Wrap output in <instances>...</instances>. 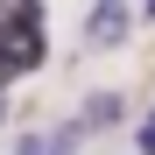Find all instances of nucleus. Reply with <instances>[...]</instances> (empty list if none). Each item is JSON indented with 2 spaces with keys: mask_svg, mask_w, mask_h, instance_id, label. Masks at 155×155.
Instances as JSON below:
<instances>
[{
  "mask_svg": "<svg viewBox=\"0 0 155 155\" xmlns=\"http://www.w3.org/2000/svg\"><path fill=\"white\" fill-rule=\"evenodd\" d=\"M127 28H134V0H92V14H85V28H78V42H85V49H120Z\"/></svg>",
  "mask_w": 155,
  "mask_h": 155,
  "instance_id": "1",
  "label": "nucleus"
},
{
  "mask_svg": "<svg viewBox=\"0 0 155 155\" xmlns=\"http://www.w3.org/2000/svg\"><path fill=\"white\" fill-rule=\"evenodd\" d=\"M120 113H127V99H120V92H85L78 127H85V134H106V127H120Z\"/></svg>",
  "mask_w": 155,
  "mask_h": 155,
  "instance_id": "2",
  "label": "nucleus"
},
{
  "mask_svg": "<svg viewBox=\"0 0 155 155\" xmlns=\"http://www.w3.org/2000/svg\"><path fill=\"white\" fill-rule=\"evenodd\" d=\"M134 14H141V21H155V0H141V7H134Z\"/></svg>",
  "mask_w": 155,
  "mask_h": 155,
  "instance_id": "4",
  "label": "nucleus"
},
{
  "mask_svg": "<svg viewBox=\"0 0 155 155\" xmlns=\"http://www.w3.org/2000/svg\"><path fill=\"white\" fill-rule=\"evenodd\" d=\"M14 155H49V148H42V134H14Z\"/></svg>",
  "mask_w": 155,
  "mask_h": 155,
  "instance_id": "3",
  "label": "nucleus"
}]
</instances>
